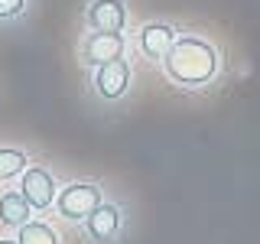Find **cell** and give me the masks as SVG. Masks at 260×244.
I'll use <instances>...</instances> for the list:
<instances>
[{
    "label": "cell",
    "instance_id": "cell-1",
    "mask_svg": "<svg viewBox=\"0 0 260 244\" xmlns=\"http://www.w3.org/2000/svg\"><path fill=\"white\" fill-rule=\"evenodd\" d=\"M166 78L173 85L195 92V88H208L221 72V52L211 39L199 36V33H179L173 49L166 52V59L159 62Z\"/></svg>",
    "mask_w": 260,
    "mask_h": 244
},
{
    "label": "cell",
    "instance_id": "cell-2",
    "mask_svg": "<svg viewBox=\"0 0 260 244\" xmlns=\"http://www.w3.org/2000/svg\"><path fill=\"white\" fill-rule=\"evenodd\" d=\"M104 202V192L98 182H85V179H75V182L62 186L59 195H55V215L62 218V222H81L85 225V218L91 215V211Z\"/></svg>",
    "mask_w": 260,
    "mask_h": 244
},
{
    "label": "cell",
    "instance_id": "cell-3",
    "mask_svg": "<svg viewBox=\"0 0 260 244\" xmlns=\"http://www.w3.org/2000/svg\"><path fill=\"white\" fill-rule=\"evenodd\" d=\"M130 85H134V69H130L127 59L104 62V65H98L94 75H91V92H94L98 101H104V104L120 101V98L130 92Z\"/></svg>",
    "mask_w": 260,
    "mask_h": 244
},
{
    "label": "cell",
    "instance_id": "cell-4",
    "mask_svg": "<svg viewBox=\"0 0 260 244\" xmlns=\"http://www.w3.org/2000/svg\"><path fill=\"white\" fill-rule=\"evenodd\" d=\"M127 55V36L124 33H85L78 43V59L88 65V69H98L104 62H114V59H124Z\"/></svg>",
    "mask_w": 260,
    "mask_h": 244
},
{
    "label": "cell",
    "instance_id": "cell-5",
    "mask_svg": "<svg viewBox=\"0 0 260 244\" xmlns=\"http://www.w3.org/2000/svg\"><path fill=\"white\" fill-rule=\"evenodd\" d=\"M59 189H62V186L55 182V176L49 173L46 166H29L26 173L20 176V192L29 199V205L36 211H49V208H52Z\"/></svg>",
    "mask_w": 260,
    "mask_h": 244
},
{
    "label": "cell",
    "instance_id": "cell-6",
    "mask_svg": "<svg viewBox=\"0 0 260 244\" xmlns=\"http://www.w3.org/2000/svg\"><path fill=\"white\" fill-rule=\"evenodd\" d=\"M179 39V29L173 23H162V20H150L137 29V49L153 62H162L166 52L173 49V43Z\"/></svg>",
    "mask_w": 260,
    "mask_h": 244
},
{
    "label": "cell",
    "instance_id": "cell-7",
    "mask_svg": "<svg viewBox=\"0 0 260 244\" xmlns=\"http://www.w3.org/2000/svg\"><path fill=\"white\" fill-rule=\"evenodd\" d=\"M88 26L98 33H124L127 29V4L124 0H91L85 13Z\"/></svg>",
    "mask_w": 260,
    "mask_h": 244
},
{
    "label": "cell",
    "instance_id": "cell-8",
    "mask_svg": "<svg viewBox=\"0 0 260 244\" xmlns=\"http://www.w3.org/2000/svg\"><path fill=\"white\" fill-rule=\"evenodd\" d=\"M120 225H124L120 208L114 205V202H101V205L85 218V234L91 241H98V244H111V241H117Z\"/></svg>",
    "mask_w": 260,
    "mask_h": 244
},
{
    "label": "cell",
    "instance_id": "cell-9",
    "mask_svg": "<svg viewBox=\"0 0 260 244\" xmlns=\"http://www.w3.org/2000/svg\"><path fill=\"white\" fill-rule=\"evenodd\" d=\"M32 211H36V208H32L29 199L20 192V186H16V189L0 192V225H4V228L20 231L26 222H32Z\"/></svg>",
    "mask_w": 260,
    "mask_h": 244
},
{
    "label": "cell",
    "instance_id": "cell-10",
    "mask_svg": "<svg viewBox=\"0 0 260 244\" xmlns=\"http://www.w3.org/2000/svg\"><path fill=\"white\" fill-rule=\"evenodd\" d=\"M16 238H20V244H62V234L49 222H39V218H32V222L23 225L20 231H16Z\"/></svg>",
    "mask_w": 260,
    "mask_h": 244
},
{
    "label": "cell",
    "instance_id": "cell-11",
    "mask_svg": "<svg viewBox=\"0 0 260 244\" xmlns=\"http://www.w3.org/2000/svg\"><path fill=\"white\" fill-rule=\"evenodd\" d=\"M29 169V157L16 146H0V182H10L20 179Z\"/></svg>",
    "mask_w": 260,
    "mask_h": 244
},
{
    "label": "cell",
    "instance_id": "cell-12",
    "mask_svg": "<svg viewBox=\"0 0 260 244\" xmlns=\"http://www.w3.org/2000/svg\"><path fill=\"white\" fill-rule=\"evenodd\" d=\"M29 0H0V23L4 20H16L23 10H26Z\"/></svg>",
    "mask_w": 260,
    "mask_h": 244
},
{
    "label": "cell",
    "instance_id": "cell-13",
    "mask_svg": "<svg viewBox=\"0 0 260 244\" xmlns=\"http://www.w3.org/2000/svg\"><path fill=\"white\" fill-rule=\"evenodd\" d=\"M0 244H20V238H16V234L13 238H0Z\"/></svg>",
    "mask_w": 260,
    "mask_h": 244
}]
</instances>
